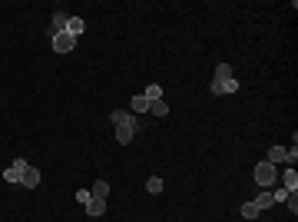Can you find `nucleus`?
I'll return each instance as SVG.
<instances>
[{
  "label": "nucleus",
  "mask_w": 298,
  "mask_h": 222,
  "mask_svg": "<svg viewBox=\"0 0 298 222\" xmlns=\"http://www.w3.org/2000/svg\"><path fill=\"white\" fill-rule=\"evenodd\" d=\"M298 159V146H292V149H285V163H295Z\"/></svg>",
  "instance_id": "22"
},
{
  "label": "nucleus",
  "mask_w": 298,
  "mask_h": 222,
  "mask_svg": "<svg viewBox=\"0 0 298 222\" xmlns=\"http://www.w3.org/2000/svg\"><path fill=\"white\" fill-rule=\"evenodd\" d=\"M268 163H272V166L285 163V149H281V146H272V149H268Z\"/></svg>",
  "instance_id": "14"
},
{
  "label": "nucleus",
  "mask_w": 298,
  "mask_h": 222,
  "mask_svg": "<svg viewBox=\"0 0 298 222\" xmlns=\"http://www.w3.org/2000/svg\"><path fill=\"white\" fill-rule=\"evenodd\" d=\"M76 203L86 205V203H90V192H86V189H80V192H76Z\"/></svg>",
  "instance_id": "23"
},
{
  "label": "nucleus",
  "mask_w": 298,
  "mask_h": 222,
  "mask_svg": "<svg viewBox=\"0 0 298 222\" xmlns=\"http://www.w3.org/2000/svg\"><path fill=\"white\" fill-rule=\"evenodd\" d=\"M83 30H86V23L80 17H66V34H70V37H80Z\"/></svg>",
  "instance_id": "8"
},
{
  "label": "nucleus",
  "mask_w": 298,
  "mask_h": 222,
  "mask_svg": "<svg viewBox=\"0 0 298 222\" xmlns=\"http://www.w3.org/2000/svg\"><path fill=\"white\" fill-rule=\"evenodd\" d=\"M288 196H292V192H288V189H275V192H272V199H275V203H285V199H288Z\"/></svg>",
  "instance_id": "21"
},
{
  "label": "nucleus",
  "mask_w": 298,
  "mask_h": 222,
  "mask_svg": "<svg viewBox=\"0 0 298 222\" xmlns=\"http://www.w3.org/2000/svg\"><path fill=\"white\" fill-rule=\"evenodd\" d=\"M232 67H229V63H219V67H215V83H222V80H232Z\"/></svg>",
  "instance_id": "13"
},
{
  "label": "nucleus",
  "mask_w": 298,
  "mask_h": 222,
  "mask_svg": "<svg viewBox=\"0 0 298 222\" xmlns=\"http://www.w3.org/2000/svg\"><path fill=\"white\" fill-rule=\"evenodd\" d=\"M285 203H288V209H292V216H295V212H298V199H295V192H292V196H288Z\"/></svg>",
  "instance_id": "24"
},
{
  "label": "nucleus",
  "mask_w": 298,
  "mask_h": 222,
  "mask_svg": "<svg viewBox=\"0 0 298 222\" xmlns=\"http://www.w3.org/2000/svg\"><path fill=\"white\" fill-rule=\"evenodd\" d=\"M143 96H146L149 103H156V100H163V90H159V83H149L146 90H143Z\"/></svg>",
  "instance_id": "12"
},
{
  "label": "nucleus",
  "mask_w": 298,
  "mask_h": 222,
  "mask_svg": "<svg viewBox=\"0 0 298 222\" xmlns=\"http://www.w3.org/2000/svg\"><path fill=\"white\" fill-rule=\"evenodd\" d=\"M20 186H27V189H37V186H40V169L27 166V169H23V176H20Z\"/></svg>",
  "instance_id": "5"
},
{
  "label": "nucleus",
  "mask_w": 298,
  "mask_h": 222,
  "mask_svg": "<svg viewBox=\"0 0 298 222\" xmlns=\"http://www.w3.org/2000/svg\"><path fill=\"white\" fill-rule=\"evenodd\" d=\"M146 189H149V192H163V179H159V176H152V179L146 183Z\"/></svg>",
  "instance_id": "20"
},
{
  "label": "nucleus",
  "mask_w": 298,
  "mask_h": 222,
  "mask_svg": "<svg viewBox=\"0 0 298 222\" xmlns=\"http://www.w3.org/2000/svg\"><path fill=\"white\" fill-rule=\"evenodd\" d=\"M275 179H279V169L272 166V163H259V166H255V183H259L262 189H272Z\"/></svg>",
  "instance_id": "1"
},
{
  "label": "nucleus",
  "mask_w": 298,
  "mask_h": 222,
  "mask_svg": "<svg viewBox=\"0 0 298 222\" xmlns=\"http://www.w3.org/2000/svg\"><path fill=\"white\" fill-rule=\"evenodd\" d=\"M132 133H136V120H132V123H123V126H116V143H132Z\"/></svg>",
  "instance_id": "7"
},
{
  "label": "nucleus",
  "mask_w": 298,
  "mask_h": 222,
  "mask_svg": "<svg viewBox=\"0 0 298 222\" xmlns=\"http://www.w3.org/2000/svg\"><path fill=\"white\" fill-rule=\"evenodd\" d=\"M132 113H149V100L139 93V96H132Z\"/></svg>",
  "instance_id": "16"
},
{
  "label": "nucleus",
  "mask_w": 298,
  "mask_h": 222,
  "mask_svg": "<svg viewBox=\"0 0 298 222\" xmlns=\"http://www.w3.org/2000/svg\"><path fill=\"white\" fill-rule=\"evenodd\" d=\"M281 183H285V189H288V192H295V189H298V172H295V169H285Z\"/></svg>",
  "instance_id": "10"
},
{
  "label": "nucleus",
  "mask_w": 298,
  "mask_h": 222,
  "mask_svg": "<svg viewBox=\"0 0 298 222\" xmlns=\"http://www.w3.org/2000/svg\"><path fill=\"white\" fill-rule=\"evenodd\" d=\"M50 30H53V37L63 34V30H66V14H53V27H50Z\"/></svg>",
  "instance_id": "17"
},
{
  "label": "nucleus",
  "mask_w": 298,
  "mask_h": 222,
  "mask_svg": "<svg viewBox=\"0 0 298 222\" xmlns=\"http://www.w3.org/2000/svg\"><path fill=\"white\" fill-rule=\"evenodd\" d=\"M272 205H275V199H272V192L265 189L259 199H255V209H259V212H265V209H272Z\"/></svg>",
  "instance_id": "11"
},
{
  "label": "nucleus",
  "mask_w": 298,
  "mask_h": 222,
  "mask_svg": "<svg viewBox=\"0 0 298 222\" xmlns=\"http://www.w3.org/2000/svg\"><path fill=\"white\" fill-rule=\"evenodd\" d=\"M149 113H152V116H169V106L163 100H156V103H149Z\"/></svg>",
  "instance_id": "18"
},
{
  "label": "nucleus",
  "mask_w": 298,
  "mask_h": 222,
  "mask_svg": "<svg viewBox=\"0 0 298 222\" xmlns=\"http://www.w3.org/2000/svg\"><path fill=\"white\" fill-rule=\"evenodd\" d=\"M242 219H259V209H255V203H245V205H242Z\"/></svg>",
  "instance_id": "19"
},
{
  "label": "nucleus",
  "mask_w": 298,
  "mask_h": 222,
  "mask_svg": "<svg viewBox=\"0 0 298 222\" xmlns=\"http://www.w3.org/2000/svg\"><path fill=\"white\" fill-rule=\"evenodd\" d=\"M53 40V50L56 53H73V47H76V37H70L66 30L63 34H56V37H50Z\"/></svg>",
  "instance_id": "2"
},
{
  "label": "nucleus",
  "mask_w": 298,
  "mask_h": 222,
  "mask_svg": "<svg viewBox=\"0 0 298 222\" xmlns=\"http://www.w3.org/2000/svg\"><path fill=\"white\" fill-rule=\"evenodd\" d=\"M83 209H86V216H90V219H96V216H103V212H106V199H96V196H90V203L83 205Z\"/></svg>",
  "instance_id": "6"
},
{
  "label": "nucleus",
  "mask_w": 298,
  "mask_h": 222,
  "mask_svg": "<svg viewBox=\"0 0 298 222\" xmlns=\"http://www.w3.org/2000/svg\"><path fill=\"white\" fill-rule=\"evenodd\" d=\"M23 169H27V163H23V159H14V166L3 169V183L17 186V183H20V176H23Z\"/></svg>",
  "instance_id": "3"
},
{
  "label": "nucleus",
  "mask_w": 298,
  "mask_h": 222,
  "mask_svg": "<svg viewBox=\"0 0 298 222\" xmlns=\"http://www.w3.org/2000/svg\"><path fill=\"white\" fill-rule=\"evenodd\" d=\"M90 196H96V199H106V196H110V183H106V179H96L93 189H90Z\"/></svg>",
  "instance_id": "9"
},
{
  "label": "nucleus",
  "mask_w": 298,
  "mask_h": 222,
  "mask_svg": "<svg viewBox=\"0 0 298 222\" xmlns=\"http://www.w3.org/2000/svg\"><path fill=\"white\" fill-rule=\"evenodd\" d=\"M116 126H123V123H132V113H126V110H113V116H110Z\"/></svg>",
  "instance_id": "15"
},
{
  "label": "nucleus",
  "mask_w": 298,
  "mask_h": 222,
  "mask_svg": "<svg viewBox=\"0 0 298 222\" xmlns=\"http://www.w3.org/2000/svg\"><path fill=\"white\" fill-rule=\"evenodd\" d=\"M239 90V80L232 76V80H222V83H215L212 80V96H225V93H235Z\"/></svg>",
  "instance_id": "4"
}]
</instances>
